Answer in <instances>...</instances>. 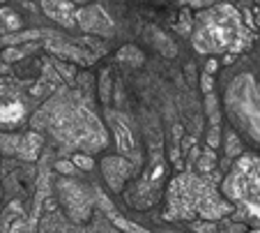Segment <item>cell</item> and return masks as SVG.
Returning <instances> with one entry per match:
<instances>
[{"instance_id":"1","label":"cell","mask_w":260,"mask_h":233,"mask_svg":"<svg viewBox=\"0 0 260 233\" xmlns=\"http://www.w3.org/2000/svg\"><path fill=\"white\" fill-rule=\"evenodd\" d=\"M32 129H44L64 150L74 153H99L106 148L108 134L88 99L76 90H58L44 102L30 120Z\"/></svg>"},{"instance_id":"2","label":"cell","mask_w":260,"mask_h":233,"mask_svg":"<svg viewBox=\"0 0 260 233\" xmlns=\"http://www.w3.org/2000/svg\"><path fill=\"white\" fill-rule=\"evenodd\" d=\"M233 213L235 206L210 180L196 173L175 176L166 189V222H216Z\"/></svg>"},{"instance_id":"3","label":"cell","mask_w":260,"mask_h":233,"mask_svg":"<svg viewBox=\"0 0 260 233\" xmlns=\"http://www.w3.org/2000/svg\"><path fill=\"white\" fill-rule=\"evenodd\" d=\"M193 49L203 55L242 53L251 44V33L244 28L242 16L231 3L207 7L196 16L193 25Z\"/></svg>"},{"instance_id":"4","label":"cell","mask_w":260,"mask_h":233,"mask_svg":"<svg viewBox=\"0 0 260 233\" xmlns=\"http://www.w3.org/2000/svg\"><path fill=\"white\" fill-rule=\"evenodd\" d=\"M221 194L246 222L260 224V155H240L221 183Z\"/></svg>"},{"instance_id":"5","label":"cell","mask_w":260,"mask_h":233,"mask_svg":"<svg viewBox=\"0 0 260 233\" xmlns=\"http://www.w3.org/2000/svg\"><path fill=\"white\" fill-rule=\"evenodd\" d=\"M223 106L240 132L253 143H260V81L249 72H242L228 83Z\"/></svg>"},{"instance_id":"6","label":"cell","mask_w":260,"mask_h":233,"mask_svg":"<svg viewBox=\"0 0 260 233\" xmlns=\"http://www.w3.org/2000/svg\"><path fill=\"white\" fill-rule=\"evenodd\" d=\"M58 194H60V201H62L64 210L69 213V217L74 222L88 219L90 210H92V198H90V189L83 183L62 178L58 183Z\"/></svg>"},{"instance_id":"7","label":"cell","mask_w":260,"mask_h":233,"mask_svg":"<svg viewBox=\"0 0 260 233\" xmlns=\"http://www.w3.org/2000/svg\"><path fill=\"white\" fill-rule=\"evenodd\" d=\"M28 118V102L19 88L0 81V127H19Z\"/></svg>"},{"instance_id":"8","label":"cell","mask_w":260,"mask_h":233,"mask_svg":"<svg viewBox=\"0 0 260 233\" xmlns=\"http://www.w3.org/2000/svg\"><path fill=\"white\" fill-rule=\"evenodd\" d=\"M106 120H108V127L113 132V139H115V148L120 150V155L129 157L134 164H138L141 159V153H138V143L134 139V132L129 127L127 118L120 115L118 111H106Z\"/></svg>"},{"instance_id":"9","label":"cell","mask_w":260,"mask_h":233,"mask_svg":"<svg viewBox=\"0 0 260 233\" xmlns=\"http://www.w3.org/2000/svg\"><path fill=\"white\" fill-rule=\"evenodd\" d=\"M134 166L136 164L124 155H106L102 159V176L106 180L108 189L111 192H122L127 180L134 176Z\"/></svg>"},{"instance_id":"10","label":"cell","mask_w":260,"mask_h":233,"mask_svg":"<svg viewBox=\"0 0 260 233\" xmlns=\"http://www.w3.org/2000/svg\"><path fill=\"white\" fill-rule=\"evenodd\" d=\"M76 25H81L85 33H92L99 37L113 35V21L108 19V14L99 5H85L76 10Z\"/></svg>"},{"instance_id":"11","label":"cell","mask_w":260,"mask_h":233,"mask_svg":"<svg viewBox=\"0 0 260 233\" xmlns=\"http://www.w3.org/2000/svg\"><path fill=\"white\" fill-rule=\"evenodd\" d=\"M42 10L49 19H53L62 28L76 25V10H74L72 0H42Z\"/></svg>"},{"instance_id":"12","label":"cell","mask_w":260,"mask_h":233,"mask_svg":"<svg viewBox=\"0 0 260 233\" xmlns=\"http://www.w3.org/2000/svg\"><path fill=\"white\" fill-rule=\"evenodd\" d=\"M46 49H49L51 53L60 55V58H67L79 65H90L94 60L92 53H88V51L79 49V46H74L72 42H64V40H49L46 42Z\"/></svg>"},{"instance_id":"13","label":"cell","mask_w":260,"mask_h":233,"mask_svg":"<svg viewBox=\"0 0 260 233\" xmlns=\"http://www.w3.org/2000/svg\"><path fill=\"white\" fill-rule=\"evenodd\" d=\"M42 148H44V139L37 129L32 132H25L21 134V143H19V150H16V157L23 159V162H35V159L40 157Z\"/></svg>"},{"instance_id":"14","label":"cell","mask_w":260,"mask_h":233,"mask_svg":"<svg viewBox=\"0 0 260 233\" xmlns=\"http://www.w3.org/2000/svg\"><path fill=\"white\" fill-rule=\"evenodd\" d=\"M16 28H21V16L10 7H3L0 10V40L12 35Z\"/></svg>"},{"instance_id":"15","label":"cell","mask_w":260,"mask_h":233,"mask_svg":"<svg viewBox=\"0 0 260 233\" xmlns=\"http://www.w3.org/2000/svg\"><path fill=\"white\" fill-rule=\"evenodd\" d=\"M99 203L104 206V210H106V215H108V217H111V222H113L115 226H120V228H122V231H129V233H145L141 226H136V224H129L127 219H122V217H120V215L115 213V210L111 208V206H108V201L102 196V194H99Z\"/></svg>"},{"instance_id":"16","label":"cell","mask_w":260,"mask_h":233,"mask_svg":"<svg viewBox=\"0 0 260 233\" xmlns=\"http://www.w3.org/2000/svg\"><path fill=\"white\" fill-rule=\"evenodd\" d=\"M19 143H21L19 132H5V134H0V153L3 155H14L16 157Z\"/></svg>"},{"instance_id":"17","label":"cell","mask_w":260,"mask_h":233,"mask_svg":"<svg viewBox=\"0 0 260 233\" xmlns=\"http://www.w3.org/2000/svg\"><path fill=\"white\" fill-rule=\"evenodd\" d=\"M118 60L120 63H129L132 67H138V65L145 63V55H143V51H138L136 46H122V49L118 51Z\"/></svg>"},{"instance_id":"18","label":"cell","mask_w":260,"mask_h":233,"mask_svg":"<svg viewBox=\"0 0 260 233\" xmlns=\"http://www.w3.org/2000/svg\"><path fill=\"white\" fill-rule=\"evenodd\" d=\"M32 49H35V44H30V46H16V44H12V46H7V49H5V53H3V60H5V63H16V60L25 58V53H28V51H32Z\"/></svg>"},{"instance_id":"19","label":"cell","mask_w":260,"mask_h":233,"mask_svg":"<svg viewBox=\"0 0 260 233\" xmlns=\"http://www.w3.org/2000/svg\"><path fill=\"white\" fill-rule=\"evenodd\" d=\"M205 109H207V115H210V123L212 125H219L221 113H219V99H216L214 93H207L205 95Z\"/></svg>"},{"instance_id":"20","label":"cell","mask_w":260,"mask_h":233,"mask_svg":"<svg viewBox=\"0 0 260 233\" xmlns=\"http://www.w3.org/2000/svg\"><path fill=\"white\" fill-rule=\"evenodd\" d=\"M111 85H113V79H111V72L104 70L102 79H99V95H102V102L108 104L111 102Z\"/></svg>"},{"instance_id":"21","label":"cell","mask_w":260,"mask_h":233,"mask_svg":"<svg viewBox=\"0 0 260 233\" xmlns=\"http://www.w3.org/2000/svg\"><path fill=\"white\" fill-rule=\"evenodd\" d=\"M226 153H228V157H240V155H242L240 139H237V134L233 132V129L226 134Z\"/></svg>"},{"instance_id":"22","label":"cell","mask_w":260,"mask_h":233,"mask_svg":"<svg viewBox=\"0 0 260 233\" xmlns=\"http://www.w3.org/2000/svg\"><path fill=\"white\" fill-rule=\"evenodd\" d=\"M214 162H216V155H214V150H212V148H207V150H203V157L198 159V169H201L203 173H210V171L214 169Z\"/></svg>"},{"instance_id":"23","label":"cell","mask_w":260,"mask_h":233,"mask_svg":"<svg viewBox=\"0 0 260 233\" xmlns=\"http://www.w3.org/2000/svg\"><path fill=\"white\" fill-rule=\"evenodd\" d=\"M72 162H74V166H79L81 171H90L94 166L92 155H90V153H74L72 155Z\"/></svg>"},{"instance_id":"24","label":"cell","mask_w":260,"mask_h":233,"mask_svg":"<svg viewBox=\"0 0 260 233\" xmlns=\"http://www.w3.org/2000/svg\"><path fill=\"white\" fill-rule=\"evenodd\" d=\"M219 143H221V127L219 125H212L210 127V134H207V148H219Z\"/></svg>"},{"instance_id":"25","label":"cell","mask_w":260,"mask_h":233,"mask_svg":"<svg viewBox=\"0 0 260 233\" xmlns=\"http://www.w3.org/2000/svg\"><path fill=\"white\" fill-rule=\"evenodd\" d=\"M201 88H203V93H214V79H212V74H207V72H203V76H201Z\"/></svg>"},{"instance_id":"26","label":"cell","mask_w":260,"mask_h":233,"mask_svg":"<svg viewBox=\"0 0 260 233\" xmlns=\"http://www.w3.org/2000/svg\"><path fill=\"white\" fill-rule=\"evenodd\" d=\"M55 171H60L62 176H72L74 173V162H67V159H60L55 164Z\"/></svg>"},{"instance_id":"27","label":"cell","mask_w":260,"mask_h":233,"mask_svg":"<svg viewBox=\"0 0 260 233\" xmlns=\"http://www.w3.org/2000/svg\"><path fill=\"white\" fill-rule=\"evenodd\" d=\"M216 70H219V60H216V58H210V60L205 63V72H207V74H214Z\"/></svg>"},{"instance_id":"28","label":"cell","mask_w":260,"mask_h":233,"mask_svg":"<svg viewBox=\"0 0 260 233\" xmlns=\"http://www.w3.org/2000/svg\"><path fill=\"white\" fill-rule=\"evenodd\" d=\"M184 3H187V5H191V7H201V10H203V7L210 5L212 0H184Z\"/></svg>"},{"instance_id":"29","label":"cell","mask_w":260,"mask_h":233,"mask_svg":"<svg viewBox=\"0 0 260 233\" xmlns=\"http://www.w3.org/2000/svg\"><path fill=\"white\" fill-rule=\"evenodd\" d=\"M255 23L260 25V12H255Z\"/></svg>"},{"instance_id":"30","label":"cell","mask_w":260,"mask_h":233,"mask_svg":"<svg viewBox=\"0 0 260 233\" xmlns=\"http://www.w3.org/2000/svg\"><path fill=\"white\" fill-rule=\"evenodd\" d=\"M74 3H88V0H74Z\"/></svg>"},{"instance_id":"31","label":"cell","mask_w":260,"mask_h":233,"mask_svg":"<svg viewBox=\"0 0 260 233\" xmlns=\"http://www.w3.org/2000/svg\"><path fill=\"white\" fill-rule=\"evenodd\" d=\"M0 196H3V189H0Z\"/></svg>"},{"instance_id":"32","label":"cell","mask_w":260,"mask_h":233,"mask_svg":"<svg viewBox=\"0 0 260 233\" xmlns=\"http://www.w3.org/2000/svg\"><path fill=\"white\" fill-rule=\"evenodd\" d=\"M255 3H258V5H260V0H255Z\"/></svg>"},{"instance_id":"33","label":"cell","mask_w":260,"mask_h":233,"mask_svg":"<svg viewBox=\"0 0 260 233\" xmlns=\"http://www.w3.org/2000/svg\"><path fill=\"white\" fill-rule=\"evenodd\" d=\"M258 81H260V74H258Z\"/></svg>"}]
</instances>
